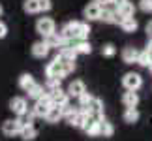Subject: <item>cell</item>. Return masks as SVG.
I'll list each match as a JSON object with an SVG mask.
<instances>
[{
	"label": "cell",
	"instance_id": "cell-1",
	"mask_svg": "<svg viewBox=\"0 0 152 141\" xmlns=\"http://www.w3.org/2000/svg\"><path fill=\"white\" fill-rule=\"evenodd\" d=\"M36 30H38V34H42L43 40H45V38H49L51 34L56 32V23L53 21L51 17H39L38 23H36Z\"/></svg>",
	"mask_w": 152,
	"mask_h": 141
},
{
	"label": "cell",
	"instance_id": "cell-2",
	"mask_svg": "<svg viewBox=\"0 0 152 141\" xmlns=\"http://www.w3.org/2000/svg\"><path fill=\"white\" fill-rule=\"evenodd\" d=\"M122 85H124L126 90L137 92L143 87V77L135 72H128V73H124V77H122Z\"/></svg>",
	"mask_w": 152,
	"mask_h": 141
},
{
	"label": "cell",
	"instance_id": "cell-3",
	"mask_svg": "<svg viewBox=\"0 0 152 141\" xmlns=\"http://www.w3.org/2000/svg\"><path fill=\"white\" fill-rule=\"evenodd\" d=\"M45 75H47V79H60V81H62V77H66V75H64L62 62L58 60L56 57L53 58L47 66H45Z\"/></svg>",
	"mask_w": 152,
	"mask_h": 141
},
{
	"label": "cell",
	"instance_id": "cell-4",
	"mask_svg": "<svg viewBox=\"0 0 152 141\" xmlns=\"http://www.w3.org/2000/svg\"><path fill=\"white\" fill-rule=\"evenodd\" d=\"M51 107H53V105H51V98L47 96V94H43L39 100H36V104H34V107H32V115L34 117H45Z\"/></svg>",
	"mask_w": 152,
	"mask_h": 141
},
{
	"label": "cell",
	"instance_id": "cell-5",
	"mask_svg": "<svg viewBox=\"0 0 152 141\" xmlns=\"http://www.w3.org/2000/svg\"><path fill=\"white\" fill-rule=\"evenodd\" d=\"M115 13H116V23H120L122 19H130V17L135 15V6L132 2H124L120 8H116Z\"/></svg>",
	"mask_w": 152,
	"mask_h": 141
},
{
	"label": "cell",
	"instance_id": "cell-6",
	"mask_svg": "<svg viewBox=\"0 0 152 141\" xmlns=\"http://www.w3.org/2000/svg\"><path fill=\"white\" fill-rule=\"evenodd\" d=\"M10 109L13 111L17 117H21L23 113H26V111H28V104H26V100H25V98L15 96V98H11V100H10Z\"/></svg>",
	"mask_w": 152,
	"mask_h": 141
},
{
	"label": "cell",
	"instance_id": "cell-7",
	"mask_svg": "<svg viewBox=\"0 0 152 141\" xmlns=\"http://www.w3.org/2000/svg\"><path fill=\"white\" fill-rule=\"evenodd\" d=\"M19 132H21V126L17 124L15 119H8V120L2 122V134L4 136L13 137V136H19Z\"/></svg>",
	"mask_w": 152,
	"mask_h": 141
},
{
	"label": "cell",
	"instance_id": "cell-8",
	"mask_svg": "<svg viewBox=\"0 0 152 141\" xmlns=\"http://www.w3.org/2000/svg\"><path fill=\"white\" fill-rule=\"evenodd\" d=\"M51 105L53 107H64L66 104H69V96L66 94V90H62V89H58L55 94H51Z\"/></svg>",
	"mask_w": 152,
	"mask_h": 141
},
{
	"label": "cell",
	"instance_id": "cell-9",
	"mask_svg": "<svg viewBox=\"0 0 152 141\" xmlns=\"http://www.w3.org/2000/svg\"><path fill=\"white\" fill-rule=\"evenodd\" d=\"M43 42L47 43L49 49H51V47H60V49H62V47H69V42H68L66 38H62V36H60V32L51 34V36H49V38H45Z\"/></svg>",
	"mask_w": 152,
	"mask_h": 141
},
{
	"label": "cell",
	"instance_id": "cell-10",
	"mask_svg": "<svg viewBox=\"0 0 152 141\" xmlns=\"http://www.w3.org/2000/svg\"><path fill=\"white\" fill-rule=\"evenodd\" d=\"M86 90V87H85V83L81 79H75V81H72L69 83V87H68V90H66V94L69 98H79L81 94H83Z\"/></svg>",
	"mask_w": 152,
	"mask_h": 141
},
{
	"label": "cell",
	"instance_id": "cell-11",
	"mask_svg": "<svg viewBox=\"0 0 152 141\" xmlns=\"http://www.w3.org/2000/svg\"><path fill=\"white\" fill-rule=\"evenodd\" d=\"M122 104H124L126 109H135L137 104H139V94L132 92V90H126L122 94Z\"/></svg>",
	"mask_w": 152,
	"mask_h": 141
},
{
	"label": "cell",
	"instance_id": "cell-12",
	"mask_svg": "<svg viewBox=\"0 0 152 141\" xmlns=\"http://www.w3.org/2000/svg\"><path fill=\"white\" fill-rule=\"evenodd\" d=\"M100 11H102V8H100V6H96L94 2H92V4H88V6H86V8L83 10V15H85L86 23H88V21H96L98 17H100Z\"/></svg>",
	"mask_w": 152,
	"mask_h": 141
},
{
	"label": "cell",
	"instance_id": "cell-13",
	"mask_svg": "<svg viewBox=\"0 0 152 141\" xmlns=\"http://www.w3.org/2000/svg\"><path fill=\"white\" fill-rule=\"evenodd\" d=\"M137 55H139V51H137L133 45H128V47H124V49H122V60H124L126 64L137 62Z\"/></svg>",
	"mask_w": 152,
	"mask_h": 141
},
{
	"label": "cell",
	"instance_id": "cell-14",
	"mask_svg": "<svg viewBox=\"0 0 152 141\" xmlns=\"http://www.w3.org/2000/svg\"><path fill=\"white\" fill-rule=\"evenodd\" d=\"M56 58H58L60 62H75L77 55H75V51L72 49V47H62V49H58Z\"/></svg>",
	"mask_w": 152,
	"mask_h": 141
},
{
	"label": "cell",
	"instance_id": "cell-15",
	"mask_svg": "<svg viewBox=\"0 0 152 141\" xmlns=\"http://www.w3.org/2000/svg\"><path fill=\"white\" fill-rule=\"evenodd\" d=\"M83 130L88 134L90 137H98V136H100V120L90 119V117H88V120H86V124H85Z\"/></svg>",
	"mask_w": 152,
	"mask_h": 141
},
{
	"label": "cell",
	"instance_id": "cell-16",
	"mask_svg": "<svg viewBox=\"0 0 152 141\" xmlns=\"http://www.w3.org/2000/svg\"><path fill=\"white\" fill-rule=\"evenodd\" d=\"M49 55V47L45 42H36V43H32V57H36V58H45Z\"/></svg>",
	"mask_w": 152,
	"mask_h": 141
},
{
	"label": "cell",
	"instance_id": "cell-17",
	"mask_svg": "<svg viewBox=\"0 0 152 141\" xmlns=\"http://www.w3.org/2000/svg\"><path fill=\"white\" fill-rule=\"evenodd\" d=\"M90 34V25L88 23H77V30H75V40L77 42H86Z\"/></svg>",
	"mask_w": 152,
	"mask_h": 141
},
{
	"label": "cell",
	"instance_id": "cell-18",
	"mask_svg": "<svg viewBox=\"0 0 152 141\" xmlns=\"http://www.w3.org/2000/svg\"><path fill=\"white\" fill-rule=\"evenodd\" d=\"M113 134H115L113 122H109L107 119H102L100 120V136H103V137H113Z\"/></svg>",
	"mask_w": 152,
	"mask_h": 141
},
{
	"label": "cell",
	"instance_id": "cell-19",
	"mask_svg": "<svg viewBox=\"0 0 152 141\" xmlns=\"http://www.w3.org/2000/svg\"><path fill=\"white\" fill-rule=\"evenodd\" d=\"M86 120H88V115L81 113V111L77 109V115H75L73 119L68 122V124H69V126H73V128H81V130H83V128H85V124H86Z\"/></svg>",
	"mask_w": 152,
	"mask_h": 141
},
{
	"label": "cell",
	"instance_id": "cell-20",
	"mask_svg": "<svg viewBox=\"0 0 152 141\" xmlns=\"http://www.w3.org/2000/svg\"><path fill=\"white\" fill-rule=\"evenodd\" d=\"M72 49L75 51V55H90V53H92V45L88 42H75L72 45Z\"/></svg>",
	"mask_w": 152,
	"mask_h": 141
},
{
	"label": "cell",
	"instance_id": "cell-21",
	"mask_svg": "<svg viewBox=\"0 0 152 141\" xmlns=\"http://www.w3.org/2000/svg\"><path fill=\"white\" fill-rule=\"evenodd\" d=\"M19 136L23 141H34L38 136V130L34 126H25V128H21V132H19Z\"/></svg>",
	"mask_w": 152,
	"mask_h": 141
},
{
	"label": "cell",
	"instance_id": "cell-22",
	"mask_svg": "<svg viewBox=\"0 0 152 141\" xmlns=\"http://www.w3.org/2000/svg\"><path fill=\"white\" fill-rule=\"evenodd\" d=\"M98 21H103V23H107V25H113V23H116V13H115L113 10H105V8H102Z\"/></svg>",
	"mask_w": 152,
	"mask_h": 141
},
{
	"label": "cell",
	"instance_id": "cell-23",
	"mask_svg": "<svg viewBox=\"0 0 152 141\" xmlns=\"http://www.w3.org/2000/svg\"><path fill=\"white\" fill-rule=\"evenodd\" d=\"M137 26H139V23H137L135 17H130V19H122L120 21V28L124 32H135Z\"/></svg>",
	"mask_w": 152,
	"mask_h": 141
},
{
	"label": "cell",
	"instance_id": "cell-24",
	"mask_svg": "<svg viewBox=\"0 0 152 141\" xmlns=\"http://www.w3.org/2000/svg\"><path fill=\"white\" fill-rule=\"evenodd\" d=\"M58 89H60V79H47L43 85V92L47 94V96H51V94H55Z\"/></svg>",
	"mask_w": 152,
	"mask_h": 141
},
{
	"label": "cell",
	"instance_id": "cell-25",
	"mask_svg": "<svg viewBox=\"0 0 152 141\" xmlns=\"http://www.w3.org/2000/svg\"><path fill=\"white\" fill-rule=\"evenodd\" d=\"M139 111H137V107L135 109H126L124 111V115H122V119H124V122H128V124H135V122L139 120Z\"/></svg>",
	"mask_w": 152,
	"mask_h": 141
},
{
	"label": "cell",
	"instance_id": "cell-26",
	"mask_svg": "<svg viewBox=\"0 0 152 141\" xmlns=\"http://www.w3.org/2000/svg\"><path fill=\"white\" fill-rule=\"evenodd\" d=\"M26 92H28V98H32V100H39L45 94L43 92V85H39V83H34Z\"/></svg>",
	"mask_w": 152,
	"mask_h": 141
},
{
	"label": "cell",
	"instance_id": "cell-27",
	"mask_svg": "<svg viewBox=\"0 0 152 141\" xmlns=\"http://www.w3.org/2000/svg\"><path fill=\"white\" fill-rule=\"evenodd\" d=\"M45 119H47V122H51V124H55V122H58L62 119V111L60 107H51L47 111V115H45Z\"/></svg>",
	"mask_w": 152,
	"mask_h": 141
},
{
	"label": "cell",
	"instance_id": "cell-28",
	"mask_svg": "<svg viewBox=\"0 0 152 141\" xmlns=\"http://www.w3.org/2000/svg\"><path fill=\"white\" fill-rule=\"evenodd\" d=\"M15 120H17V124H19L21 128H25V126H34V115H32V111H30V113H28V111H26V113H23L19 119H15Z\"/></svg>",
	"mask_w": 152,
	"mask_h": 141
},
{
	"label": "cell",
	"instance_id": "cell-29",
	"mask_svg": "<svg viewBox=\"0 0 152 141\" xmlns=\"http://www.w3.org/2000/svg\"><path fill=\"white\" fill-rule=\"evenodd\" d=\"M137 64L143 66V68H150L152 66V55H148L147 51H141L137 55Z\"/></svg>",
	"mask_w": 152,
	"mask_h": 141
},
{
	"label": "cell",
	"instance_id": "cell-30",
	"mask_svg": "<svg viewBox=\"0 0 152 141\" xmlns=\"http://www.w3.org/2000/svg\"><path fill=\"white\" fill-rule=\"evenodd\" d=\"M34 83H36V81H34V77H32L30 73H23L21 77H19V87H21L23 90H28Z\"/></svg>",
	"mask_w": 152,
	"mask_h": 141
},
{
	"label": "cell",
	"instance_id": "cell-31",
	"mask_svg": "<svg viewBox=\"0 0 152 141\" xmlns=\"http://www.w3.org/2000/svg\"><path fill=\"white\" fill-rule=\"evenodd\" d=\"M23 10H25L26 13H38L39 11L38 0H25V2H23Z\"/></svg>",
	"mask_w": 152,
	"mask_h": 141
},
{
	"label": "cell",
	"instance_id": "cell-32",
	"mask_svg": "<svg viewBox=\"0 0 152 141\" xmlns=\"http://www.w3.org/2000/svg\"><path fill=\"white\" fill-rule=\"evenodd\" d=\"M92 98H94V96H92L90 92H86V90H85V92L77 98V100H79V107H81V109L88 107V104H90V100H92Z\"/></svg>",
	"mask_w": 152,
	"mask_h": 141
},
{
	"label": "cell",
	"instance_id": "cell-33",
	"mask_svg": "<svg viewBox=\"0 0 152 141\" xmlns=\"http://www.w3.org/2000/svg\"><path fill=\"white\" fill-rule=\"evenodd\" d=\"M102 55H103V57H107V58L115 57V55H116V47H115L113 43H105V45L102 47Z\"/></svg>",
	"mask_w": 152,
	"mask_h": 141
},
{
	"label": "cell",
	"instance_id": "cell-34",
	"mask_svg": "<svg viewBox=\"0 0 152 141\" xmlns=\"http://www.w3.org/2000/svg\"><path fill=\"white\" fill-rule=\"evenodd\" d=\"M38 6H39V11H49L53 8V2L51 0H38Z\"/></svg>",
	"mask_w": 152,
	"mask_h": 141
},
{
	"label": "cell",
	"instance_id": "cell-35",
	"mask_svg": "<svg viewBox=\"0 0 152 141\" xmlns=\"http://www.w3.org/2000/svg\"><path fill=\"white\" fill-rule=\"evenodd\" d=\"M139 8H141L143 11H152V0H139Z\"/></svg>",
	"mask_w": 152,
	"mask_h": 141
},
{
	"label": "cell",
	"instance_id": "cell-36",
	"mask_svg": "<svg viewBox=\"0 0 152 141\" xmlns=\"http://www.w3.org/2000/svg\"><path fill=\"white\" fill-rule=\"evenodd\" d=\"M8 36V25H6L4 21H0V40Z\"/></svg>",
	"mask_w": 152,
	"mask_h": 141
},
{
	"label": "cell",
	"instance_id": "cell-37",
	"mask_svg": "<svg viewBox=\"0 0 152 141\" xmlns=\"http://www.w3.org/2000/svg\"><path fill=\"white\" fill-rule=\"evenodd\" d=\"M94 4L102 8V6H105V4H111V0H94Z\"/></svg>",
	"mask_w": 152,
	"mask_h": 141
},
{
	"label": "cell",
	"instance_id": "cell-38",
	"mask_svg": "<svg viewBox=\"0 0 152 141\" xmlns=\"http://www.w3.org/2000/svg\"><path fill=\"white\" fill-rule=\"evenodd\" d=\"M147 36L152 40V21H150V23H147Z\"/></svg>",
	"mask_w": 152,
	"mask_h": 141
},
{
	"label": "cell",
	"instance_id": "cell-39",
	"mask_svg": "<svg viewBox=\"0 0 152 141\" xmlns=\"http://www.w3.org/2000/svg\"><path fill=\"white\" fill-rule=\"evenodd\" d=\"M124 2H128V0H111V4H115L116 8H120V6L124 4Z\"/></svg>",
	"mask_w": 152,
	"mask_h": 141
},
{
	"label": "cell",
	"instance_id": "cell-40",
	"mask_svg": "<svg viewBox=\"0 0 152 141\" xmlns=\"http://www.w3.org/2000/svg\"><path fill=\"white\" fill-rule=\"evenodd\" d=\"M148 53V55H152V40H148V45H147V49H145Z\"/></svg>",
	"mask_w": 152,
	"mask_h": 141
},
{
	"label": "cell",
	"instance_id": "cell-41",
	"mask_svg": "<svg viewBox=\"0 0 152 141\" xmlns=\"http://www.w3.org/2000/svg\"><path fill=\"white\" fill-rule=\"evenodd\" d=\"M2 11H4V8H2V4H0V15H2Z\"/></svg>",
	"mask_w": 152,
	"mask_h": 141
},
{
	"label": "cell",
	"instance_id": "cell-42",
	"mask_svg": "<svg viewBox=\"0 0 152 141\" xmlns=\"http://www.w3.org/2000/svg\"><path fill=\"white\" fill-rule=\"evenodd\" d=\"M150 70H152V66H150Z\"/></svg>",
	"mask_w": 152,
	"mask_h": 141
}]
</instances>
